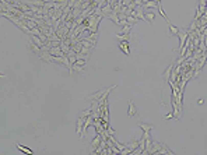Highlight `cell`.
Masks as SVG:
<instances>
[{"label":"cell","mask_w":207,"mask_h":155,"mask_svg":"<svg viewBox=\"0 0 207 155\" xmlns=\"http://www.w3.org/2000/svg\"><path fill=\"white\" fill-rule=\"evenodd\" d=\"M101 140H102V136H101V134H98V136H97V138H94V140H93V142H91V148H93V152L97 150V148H98V145L101 144Z\"/></svg>","instance_id":"1"},{"label":"cell","mask_w":207,"mask_h":155,"mask_svg":"<svg viewBox=\"0 0 207 155\" xmlns=\"http://www.w3.org/2000/svg\"><path fill=\"white\" fill-rule=\"evenodd\" d=\"M129 42L128 41H120V43H119V47L123 50V52L126 53V55H130V49H129Z\"/></svg>","instance_id":"2"},{"label":"cell","mask_w":207,"mask_h":155,"mask_svg":"<svg viewBox=\"0 0 207 155\" xmlns=\"http://www.w3.org/2000/svg\"><path fill=\"white\" fill-rule=\"evenodd\" d=\"M139 127H141V129L144 130V133L146 134H148L150 132H151V129L154 126H153V124H144V123H139Z\"/></svg>","instance_id":"3"},{"label":"cell","mask_w":207,"mask_h":155,"mask_svg":"<svg viewBox=\"0 0 207 155\" xmlns=\"http://www.w3.org/2000/svg\"><path fill=\"white\" fill-rule=\"evenodd\" d=\"M136 113H137V111H136V106L133 105V102L132 101H129V112H128V115L132 117V116H134Z\"/></svg>","instance_id":"4"},{"label":"cell","mask_w":207,"mask_h":155,"mask_svg":"<svg viewBox=\"0 0 207 155\" xmlns=\"http://www.w3.org/2000/svg\"><path fill=\"white\" fill-rule=\"evenodd\" d=\"M168 27H169L171 35H175V37H178V34H179V28H176V27L171 25V22H168Z\"/></svg>","instance_id":"5"},{"label":"cell","mask_w":207,"mask_h":155,"mask_svg":"<svg viewBox=\"0 0 207 155\" xmlns=\"http://www.w3.org/2000/svg\"><path fill=\"white\" fill-rule=\"evenodd\" d=\"M116 38H118V39H119V41H128V42H129V41H130V35L129 34H116Z\"/></svg>","instance_id":"6"},{"label":"cell","mask_w":207,"mask_h":155,"mask_svg":"<svg viewBox=\"0 0 207 155\" xmlns=\"http://www.w3.org/2000/svg\"><path fill=\"white\" fill-rule=\"evenodd\" d=\"M17 148H18V150H21V151H22V152H24V154H34V152H32V151H31V150H29V148H25V147H22V145H21V144H18V142H17Z\"/></svg>","instance_id":"7"},{"label":"cell","mask_w":207,"mask_h":155,"mask_svg":"<svg viewBox=\"0 0 207 155\" xmlns=\"http://www.w3.org/2000/svg\"><path fill=\"white\" fill-rule=\"evenodd\" d=\"M147 7H158V3L154 2V0H150V2L144 3V8H147Z\"/></svg>","instance_id":"8"},{"label":"cell","mask_w":207,"mask_h":155,"mask_svg":"<svg viewBox=\"0 0 207 155\" xmlns=\"http://www.w3.org/2000/svg\"><path fill=\"white\" fill-rule=\"evenodd\" d=\"M154 13H151V11H146V20L148 21V24H150V20H154Z\"/></svg>","instance_id":"9"},{"label":"cell","mask_w":207,"mask_h":155,"mask_svg":"<svg viewBox=\"0 0 207 155\" xmlns=\"http://www.w3.org/2000/svg\"><path fill=\"white\" fill-rule=\"evenodd\" d=\"M130 29H132V25H129V24H128V25H125V27H123V29H122V34H129V31H130Z\"/></svg>","instance_id":"10"},{"label":"cell","mask_w":207,"mask_h":155,"mask_svg":"<svg viewBox=\"0 0 207 155\" xmlns=\"http://www.w3.org/2000/svg\"><path fill=\"white\" fill-rule=\"evenodd\" d=\"M169 73H171V67H168V70H167V73H165V74H164V77H165V78H167V77H168V76H169ZM167 80H168V78H167Z\"/></svg>","instance_id":"11"},{"label":"cell","mask_w":207,"mask_h":155,"mask_svg":"<svg viewBox=\"0 0 207 155\" xmlns=\"http://www.w3.org/2000/svg\"><path fill=\"white\" fill-rule=\"evenodd\" d=\"M172 116H174V113H169V115H167V116H165L164 119H171V117H172Z\"/></svg>","instance_id":"12"}]
</instances>
